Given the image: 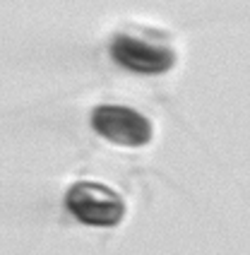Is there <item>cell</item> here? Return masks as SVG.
<instances>
[{
    "label": "cell",
    "mask_w": 250,
    "mask_h": 255,
    "mask_svg": "<svg viewBox=\"0 0 250 255\" xmlns=\"http://www.w3.org/2000/svg\"><path fill=\"white\" fill-rule=\"evenodd\" d=\"M70 214L87 227H118L125 217V200L104 183L80 181L65 195Z\"/></svg>",
    "instance_id": "1"
},
{
    "label": "cell",
    "mask_w": 250,
    "mask_h": 255,
    "mask_svg": "<svg viewBox=\"0 0 250 255\" xmlns=\"http://www.w3.org/2000/svg\"><path fill=\"white\" fill-rule=\"evenodd\" d=\"M92 128L101 137L121 147H144L152 140V123L130 106L101 104L92 111Z\"/></svg>",
    "instance_id": "2"
},
{
    "label": "cell",
    "mask_w": 250,
    "mask_h": 255,
    "mask_svg": "<svg viewBox=\"0 0 250 255\" xmlns=\"http://www.w3.org/2000/svg\"><path fill=\"white\" fill-rule=\"evenodd\" d=\"M111 58L121 68L139 75H161L176 63V53L168 46L130 34H118L111 41Z\"/></svg>",
    "instance_id": "3"
}]
</instances>
